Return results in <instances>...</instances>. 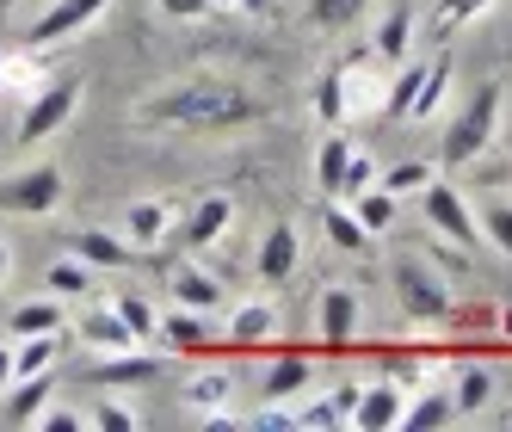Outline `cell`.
<instances>
[{"instance_id":"6da1fadb","label":"cell","mask_w":512,"mask_h":432,"mask_svg":"<svg viewBox=\"0 0 512 432\" xmlns=\"http://www.w3.org/2000/svg\"><path fill=\"white\" fill-rule=\"evenodd\" d=\"M266 105L235 81H173L155 99L136 105V124L149 130H186V136H223V130H247L260 124Z\"/></svg>"},{"instance_id":"7a4b0ae2","label":"cell","mask_w":512,"mask_h":432,"mask_svg":"<svg viewBox=\"0 0 512 432\" xmlns=\"http://www.w3.org/2000/svg\"><path fill=\"white\" fill-rule=\"evenodd\" d=\"M500 112H506V93H500V87L469 93V99H463V112H457L451 130H445V167L482 161V155H488V142H494V130H500Z\"/></svg>"},{"instance_id":"3957f363","label":"cell","mask_w":512,"mask_h":432,"mask_svg":"<svg viewBox=\"0 0 512 432\" xmlns=\"http://www.w3.org/2000/svg\"><path fill=\"white\" fill-rule=\"evenodd\" d=\"M395 303H401V315L408 321H445L451 315V284H445V272H438L432 260H414V254H401L395 260Z\"/></svg>"},{"instance_id":"277c9868","label":"cell","mask_w":512,"mask_h":432,"mask_svg":"<svg viewBox=\"0 0 512 432\" xmlns=\"http://www.w3.org/2000/svg\"><path fill=\"white\" fill-rule=\"evenodd\" d=\"M62 198H68V179L56 161H31L0 179V210H13V216H50L62 210Z\"/></svg>"},{"instance_id":"5b68a950","label":"cell","mask_w":512,"mask_h":432,"mask_svg":"<svg viewBox=\"0 0 512 432\" xmlns=\"http://www.w3.org/2000/svg\"><path fill=\"white\" fill-rule=\"evenodd\" d=\"M420 210H426V229L432 235H445L451 247H463V254H469V247L475 241H482V223H475V210L463 204V192L451 186V179H426V186H420Z\"/></svg>"},{"instance_id":"8992f818","label":"cell","mask_w":512,"mask_h":432,"mask_svg":"<svg viewBox=\"0 0 512 432\" xmlns=\"http://www.w3.org/2000/svg\"><path fill=\"white\" fill-rule=\"evenodd\" d=\"M81 105V81H38L25 93V112H19V142H38V136H56Z\"/></svg>"},{"instance_id":"52a82bcc","label":"cell","mask_w":512,"mask_h":432,"mask_svg":"<svg viewBox=\"0 0 512 432\" xmlns=\"http://www.w3.org/2000/svg\"><path fill=\"white\" fill-rule=\"evenodd\" d=\"M105 13H112V0H50V7L31 19L25 31V44L31 50H50V44H68V38H81L87 25H99Z\"/></svg>"},{"instance_id":"ba28073f","label":"cell","mask_w":512,"mask_h":432,"mask_svg":"<svg viewBox=\"0 0 512 432\" xmlns=\"http://www.w3.org/2000/svg\"><path fill=\"white\" fill-rule=\"evenodd\" d=\"M229 223H235V204H229L223 192H204L192 210L173 216V235H167V241H179L186 254H198V247H216V241H223Z\"/></svg>"},{"instance_id":"9c48e42d","label":"cell","mask_w":512,"mask_h":432,"mask_svg":"<svg viewBox=\"0 0 512 432\" xmlns=\"http://www.w3.org/2000/svg\"><path fill=\"white\" fill-rule=\"evenodd\" d=\"M401 408H408V383H401V377H377V383L358 389V402H352L346 420L358 432H395L401 426Z\"/></svg>"},{"instance_id":"30bf717a","label":"cell","mask_w":512,"mask_h":432,"mask_svg":"<svg viewBox=\"0 0 512 432\" xmlns=\"http://www.w3.org/2000/svg\"><path fill=\"white\" fill-rule=\"evenodd\" d=\"M315 340L327 352H346L358 340V291L352 284H327L321 303H315Z\"/></svg>"},{"instance_id":"8fae6325","label":"cell","mask_w":512,"mask_h":432,"mask_svg":"<svg viewBox=\"0 0 512 432\" xmlns=\"http://www.w3.org/2000/svg\"><path fill=\"white\" fill-rule=\"evenodd\" d=\"M155 340H161V352H173V358H204L223 334L204 321V309H179V303H173V309L155 321Z\"/></svg>"},{"instance_id":"7c38bea8","label":"cell","mask_w":512,"mask_h":432,"mask_svg":"<svg viewBox=\"0 0 512 432\" xmlns=\"http://www.w3.org/2000/svg\"><path fill=\"white\" fill-rule=\"evenodd\" d=\"M173 216H179V204L173 198H136L130 210H124V241L136 247V254H149V247H161L167 235H173Z\"/></svg>"},{"instance_id":"4fadbf2b","label":"cell","mask_w":512,"mask_h":432,"mask_svg":"<svg viewBox=\"0 0 512 432\" xmlns=\"http://www.w3.org/2000/svg\"><path fill=\"white\" fill-rule=\"evenodd\" d=\"M179 395H186V408L216 420V414H229L235 408V371L229 365H198L186 383H179Z\"/></svg>"},{"instance_id":"5bb4252c","label":"cell","mask_w":512,"mask_h":432,"mask_svg":"<svg viewBox=\"0 0 512 432\" xmlns=\"http://www.w3.org/2000/svg\"><path fill=\"white\" fill-rule=\"evenodd\" d=\"M75 334H81L87 352H130V346H142V340L124 328V315H118L112 303H87V309L75 315Z\"/></svg>"},{"instance_id":"9a60e30c","label":"cell","mask_w":512,"mask_h":432,"mask_svg":"<svg viewBox=\"0 0 512 432\" xmlns=\"http://www.w3.org/2000/svg\"><path fill=\"white\" fill-rule=\"evenodd\" d=\"M260 389H266V402H297V395L315 389V358L309 352H272Z\"/></svg>"},{"instance_id":"2e32d148","label":"cell","mask_w":512,"mask_h":432,"mask_svg":"<svg viewBox=\"0 0 512 432\" xmlns=\"http://www.w3.org/2000/svg\"><path fill=\"white\" fill-rule=\"evenodd\" d=\"M56 402V371H38V377H13V389L0 395V414L13 426H38V414Z\"/></svg>"},{"instance_id":"e0dca14e","label":"cell","mask_w":512,"mask_h":432,"mask_svg":"<svg viewBox=\"0 0 512 432\" xmlns=\"http://www.w3.org/2000/svg\"><path fill=\"white\" fill-rule=\"evenodd\" d=\"M272 334H278V309H272L266 297H253V303H235L229 328H223V346H235V352H253V346H266Z\"/></svg>"},{"instance_id":"ac0fdd59","label":"cell","mask_w":512,"mask_h":432,"mask_svg":"<svg viewBox=\"0 0 512 432\" xmlns=\"http://www.w3.org/2000/svg\"><path fill=\"white\" fill-rule=\"evenodd\" d=\"M68 254H81L93 272H130V266H136V247H130L118 229H81Z\"/></svg>"},{"instance_id":"d6986e66","label":"cell","mask_w":512,"mask_h":432,"mask_svg":"<svg viewBox=\"0 0 512 432\" xmlns=\"http://www.w3.org/2000/svg\"><path fill=\"white\" fill-rule=\"evenodd\" d=\"M494 365H482V358H463V365L451 371V414H482L488 402H494Z\"/></svg>"},{"instance_id":"ffe728a7","label":"cell","mask_w":512,"mask_h":432,"mask_svg":"<svg viewBox=\"0 0 512 432\" xmlns=\"http://www.w3.org/2000/svg\"><path fill=\"white\" fill-rule=\"evenodd\" d=\"M297 254H303V241L290 223H272L266 241H260V260H253V272H260V284H284L290 272H297Z\"/></svg>"},{"instance_id":"44dd1931","label":"cell","mask_w":512,"mask_h":432,"mask_svg":"<svg viewBox=\"0 0 512 432\" xmlns=\"http://www.w3.org/2000/svg\"><path fill=\"white\" fill-rule=\"evenodd\" d=\"M488 13H494V0H432V7H426V38L451 44L457 31H469L475 19H488Z\"/></svg>"},{"instance_id":"7402d4cb","label":"cell","mask_w":512,"mask_h":432,"mask_svg":"<svg viewBox=\"0 0 512 432\" xmlns=\"http://www.w3.org/2000/svg\"><path fill=\"white\" fill-rule=\"evenodd\" d=\"M93 284H99V272H93L81 254H62V260L44 266V291L62 297V303H87V297H93Z\"/></svg>"},{"instance_id":"603a6c76","label":"cell","mask_w":512,"mask_h":432,"mask_svg":"<svg viewBox=\"0 0 512 432\" xmlns=\"http://www.w3.org/2000/svg\"><path fill=\"white\" fill-rule=\"evenodd\" d=\"M167 284H173V303H179V309H204V315H210L216 303H223V284H216L204 266H192V260H186V266H173Z\"/></svg>"},{"instance_id":"cb8c5ba5","label":"cell","mask_w":512,"mask_h":432,"mask_svg":"<svg viewBox=\"0 0 512 432\" xmlns=\"http://www.w3.org/2000/svg\"><path fill=\"white\" fill-rule=\"evenodd\" d=\"M408 38H414V13H408V7H389L383 25H377V38H371V56H377L383 68L408 62Z\"/></svg>"},{"instance_id":"d4e9b609","label":"cell","mask_w":512,"mask_h":432,"mask_svg":"<svg viewBox=\"0 0 512 432\" xmlns=\"http://www.w3.org/2000/svg\"><path fill=\"white\" fill-rule=\"evenodd\" d=\"M62 321H68V315H62V297L44 291V297H31V303H19V309L7 315V334H13V340H19V334H62Z\"/></svg>"},{"instance_id":"484cf974","label":"cell","mask_w":512,"mask_h":432,"mask_svg":"<svg viewBox=\"0 0 512 432\" xmlns=\"http://www.w3.org/2000/svg\"><path fill=\"white\" fill-rule=\"evenodd\" d=\"M149 377H161V358L155 352H142V346H130V352H105V365H99V383H149Z\"/></svg>"},{"instance_id":"4316f807","label":"cell","mask_w":512,"mask_h":432,"mask_svg":"<svg viewBox=\"0 0 512 432\" xmlns=\"http://www.w3.org/2000/svg\"><path fill=\"white\" fill-rule=\"evenodd\" d=\"M445 420H451V389L432 383L426 395H414V402L401 408V426L395 432H432V426H445Z\"/></svg>"},{"instance_id":"83f0119b","label":"cell","mask_w":512,"mask_h":432,"mask_svg":"<svg viewBox=\"0 0 512 432\" xmlns=\"http://www.w3.org/2000/svg\"><path fill=\"white\" fill-rule=\"evenodd\" d=\"M346 161H352V136L327 130V136H321V155H315V186H321L327 198L340 192V173H346Z\"/></svg>"},{"instance_id":"f1b7e54d","label":"cell","mask_w":512,"mask_h":432,"mask_svg":"<svg viewBox=\"0 0 512 432\" xmlns=\"http://www.w3.org/2000/svg\"><path fill=\"white\" fill-rule=\"evenodd\" d=\"M420 81H426V62H395V81L383 93V118H408L420 99Z\"/></svg>"},{"instance_id":"f546056e","label":"cell","mask_w":512,"mask_h":432,"mask_svg":"<svg viewBox=\"0 0 512 432\" xmlns=\"http://www.w3.org/2000/svg\"><path fill=\"white\" fill-rule=\"evenodd\" d=\"M321 229H327V241H334L340 254H364V247H371V229H364L358 216H352V204H327Z\"/></svg>"},{"instance_id":"4dcf8cb0","label":"cell","mask_w":512,"mask_h":432,"mask_svg":"<svg viewBox=\"0 0 512 432\" xmlns=\"http://www.w3.org/2000/svg\"><path fill=\"white\" fill-rule=\"evenodd\" d=\"M56 334H19L13 340V377H38V371H50L56 365Z\"/></svg>"},{"instance_id":"1f68e13d","label":"cell","mask_w":512,"mask_h":432,"mask_svg":"<svg viewBox=\"0 0 512 432\" xmlns=\"http://www.w3.org/2000/svg\"><path fill=\"white\" fill-rule=\"evenodd\" d=\"M395 204H401L395 192H383V186H364V192L352 198V216H358V223L371 229V235H383V229L395 223Z\"/></svg>"},{"instance_id":"d6a6232c","label":"cell","mask_w":512,"mask_h":432,"mask_svg":"<svg viewBox=\"0 0 512 432\" xmlns=\"http://www.w3.org/2000/svg\"><path fill=\"white\" fill-rule=\"evenodd\" d=\"M112 309L124 315V328H130V334H136L142 346L155 340V321H161V309H155L149 297H142V291H118V297H112Z\"/></svg>"},{"instance_id":"836d02e7","label":"cell","mask_w":512,"mask_h":432,"mask_svg":"<svg viewBox=\"0 0 512 432\" xmlns=\"http://www.w3.org/2000/svg\"><path fill=\"white\" fill-rule=\"evenodd\" d=\"M315 118L327 130L346 124V68H327V75H321V87H315Z\"/></svg>"},{"instance_id":"e575fe53","label":"cell","mask_w":512,"mask_h":432,"mask_svg":"<svg viewBox=\"0 0 512 432\" xmlns=\"http://www.w3.org/2000/svg\"><path fill=\"white\" fill-rule=\"evenodd\" d=\"M445 87H451V56H438V62H426V81H420V99H414L408 118H432L445 105Z\"/></svg>"},{"instance_id":"d590c367","label":"cell","mask_w":512,"mask_h":432,"mask_svg":"<svg viewBox=\"0 0 512 432\" xmlns=\"http://www.w3.org/2000/svg\"><path fill=\"white\" fill-rule=\"evenodd\" d=\"M364 7H371V0H309V19L321 31H346V25L364 19Z\"/></svg>"},{"instance_id":"8d00e7d4","label":"cell","mask_w":512,"mask_h":432,"mask_svg":"<svg viewBox=\"0 0 512 432\" xmlns=\"http://www.w3.org/2000/svg\"><path fill=\"white\" fill-rule=\"evenodd\" d=\"M475 223H482V235L500 247L506 260H512V204H506V198H488L482 210H475Z\"/></svg>"},{"instance_id":"74e56055","label":"cell","mask_w":512,"mask_h":432,"mask_svg":"<svg viewBox=\"0 0 512 432\" xmlns=\"http://www.w3.org/2000/svg\"><path fill=\"white\" fill-rule=\"evenodd\" d=\"M432 179V167L426 161H401V167H389V173H377V186L383 192H395V198H408V192H420Z\"/></svg>"},{"instance_id":"f35d334b","label":"cell","mask_w":512,"mask_h":432,"mask_svg":"<svg viewBox=\"0 0 512 432\" xmlns=\"http://www.w3.org/2000/svg\"><path fill=\"white\" fill-rule=\"evenodd\" d=\"M364 186H377V161L364 155V149H352V161H346V173H340V192H334V198H358Z\"/></svg>"},{"instance_id":"ab89813d","label":"cell","mask_w":512,"mask_h":432,"mask_svg":"<svg viewBox=\"0 0 512 432\" xmlns=\"http://www.w3.org/2000/svg\"><path fill=\"white\" fill-rule=\"evenodd\" d=\"M87 420H93V426H105V432H136V426H142V420H136V408H124V402H99Z\"/></svg>"},{"instance_id":"60d3db41","label":"cell","mask_w":512,"mask_h":432,"mask_svg":"<svg viewBox=\"0 0 512 432\" xmlns=\"http://www.w3.org/2000/svg\"><path fill=\"white\" fill-rule=\"evenodd\" d=\"M87 426V414H75V408H44L38 414V432H81Z\"/></svg>"},{"instance_id":"b9f144b4","label":"cell","mask_w":512,"mask_h":432,"mask_svg":"<svg viewBox=\"0 0 512 432\" xmlns=\"http://www.w3.org/2000/svg\"><path fill=\"white\" fill-rule=\"evenodd\" d=\"M161 13H167V19H204L210 0H161Z\"/></svg>"},{"instance_id":"7bdbcfd3","label":"cell","mask_w":512,"mask_h":432,"mask_svg":"<svg viewBox=\"0 0 512 432\" xmlns=\"http://www.w3.org/2000/svg\"><path fill=\"white\" fill-rule=\"evenodd\" d=\"M13 389V340H0V395Z\"/></svg>"},{"instance_id":"ee69618b","label":"cell","mask_w":512,"mask_h":432,"mask_svg":"<svg viewBox=\"0 0 512 432\" xmlns=\"http://www.w3.org/2000/svg\"><path fill=\"white\" fill-rule=\"evenodd\" d=\"M494 334H500V340H506V346H512V303H506V309H500V315H494Z\"/></svg>"},{"instance_id":"f6af8a7d","label":"cell","mask_w":512,"mask_h":432,"mask_svg":"<svg viewBox=\"0 0 512 432\" xmlns=\"http://www.w3.org/2000/svg\"><path fill=\"white\" fill-rule=\"evenodd\" d=\"M235 13H272V0H241Z\"/></svg>"},{"instance_id":"bcb514c9","label":"cell","mask_w":512,"mask_h":432,"mask_svg":"<svg viewBox=\"0 0 512 432\" xmlns=\"http://www.w3.org/2000/svg\"><path fill=\"white\" fill-rule=\"evenodd\" d=\"M7 266H13V254H7V241H0V284H7Z\"/></svg>"},{"instance_id":"7dc6e473","label":"cell","mask_w":512,"mask_h":432,"mask_svg":"<svg viewBox=\"0 0 512 432\" xmlns=\"http://www.w3.org/2000/svg\"><path fill=\"white\" fill-rule=\"evenodd\" d=\"M241 7V0H210V13H235Z\"/></svg>"}]
</instances>
